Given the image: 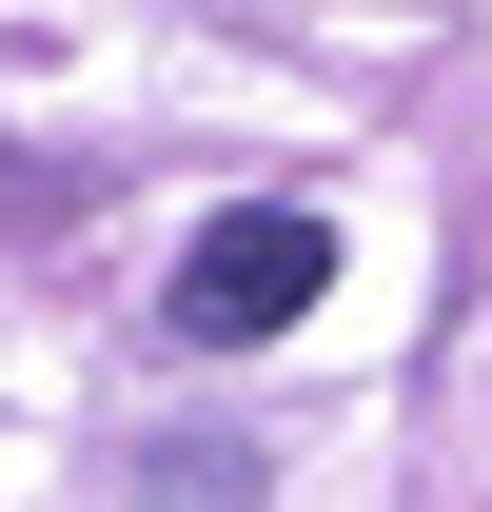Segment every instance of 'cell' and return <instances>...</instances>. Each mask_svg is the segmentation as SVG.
I'll return each mask as SVG.
<instances>
[{
	"label": "cell",
	"mask_w": 492,
	"mask_h": 512,
	"mask_svg": "<svg viewBox=\"0 0 492 512\" xmlns=\"http://www.w3.org/2000/svg\"><path fill=\"white\" fill-rule=\"evenodd\" d=\"M315 296H335V217H315V197H237V217H197V256H178L158 316H178L197 355H237V335H296Z\"/></svg>",
	"instance_id": "cell-1"
},
{
	"label": "cell",
	"mask_w": 492,
	"mask_h": 512,
	"mask_svg": "<svg viewBox=\"0 0 492 512\" xmlns=\"http://www.w3.org/2000/svg\"><path fill=\"white\" fill-rule=\"evenodd\" d=\"M138 512H256V473H237V453H158V473H138Z\"/></svg>",
	"instance_id": "cell-2"
}]
</instances>
